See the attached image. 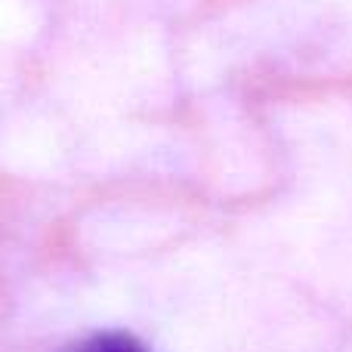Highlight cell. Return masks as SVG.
I'll return each instance as SVG.
<instances>
[{
  "label": "cell",
  "instance_id": "1",
  "mask_svg": "<svg viewBox=\"0 0 352 352\" xmlns=\"http://www.w3.org/2000/svg\"><path fill=\"white\" fill-rule=\"evenodd\" d=\"M84 352H146L127 334H99L84 346Z\"/></svg>",
  "mask_w": 352,
  "mask_h": 352
}]
</instances>
